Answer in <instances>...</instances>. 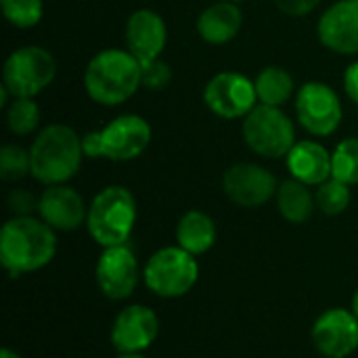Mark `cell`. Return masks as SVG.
I'll list each match as a JSON object with an SVG mask.
<instances>
[{"label": "cell", "mask_w": 358, "mask_h": 358, "mask_svg": "<svg viewBox=\"0 0 358 358\" xmlns=\"http://www.w3.org/2000/svg\"><path fill=\"white\" fill-rule=\"evenodd\" d=\"M197 256L189 254L180 245L157 250L145 264V285L159 298H180L189 294L199 279Z\"/></svg>", "instance_id": "obj_7"}, {"label": "cell", "mask_w": 358, "mask_h": 358, "mask_svg": "<svg viewBox=\"0 0 358 358\" xmlns=\"http://www.w3.org/2000/svg\"><path fill=\"white\" fill-rule=\"evenodd\" d=\"M350 185L338 180V178H329L323 185L317 187L315 199H317V208L325 214V216H340L342 212H346V208L350 206Z\"/></svg>", "instance_id": "obj_25"}, {"label": "cell", "mask_w": 358, "mask_h": 358, "mask_svg": "<svg viewBox=\"0 0 358 358\" xmlns=\"http://www.w3.org/2000/svg\"><path fill=\"white\" fill-rule=\"evenodd\" d=\"M313 344L325 358H346L358 348V319L352 310L329 308L313 325Z\"/></svg>", "instance_id": "obj_13"}, {"label": "cell", "mask_w": 358, "mask_h": 358, "mask_svg": "<svg viewBox=\"0 0 358 358\" xmlns=\"http://www.w3.org/2000/svg\"><path fill=\"white\" fill-rule=\"evenodd\" d=\"M344 90L348 94V99L358 105V61L350 63L344 71Z\"/></svg>", "instance_id": "obj_32"}, {"label": "cell", "mask_w": 358, "mask_h": 358, "mask_svg": "<svg viewBox=\"0 0 358 358\" xmlns=\"http://www.w3.org/2000/svg\"><path fill=\"white\" fill-rule=\"evenodd\" d=\"M57 76L55 57L38 44H27L15 48L2 67V86L10 92V96H27L34 99L42 90H46Z\"/></svg>", "instance_id": "obj_6"}, {"label": "cell", "mask_w": 358, "mask_h": 358, "mask_svg": "<svg viewBox=\"0 0 358 358\" xmlns=\"http://www.w3.org/2000/svg\"><path fill=\"white\" fill-rule=\"evenodd\" d=\"M275 4L289 17H306L321 4V0H275Z\"/></svg>", "instance_id": "obj_29"}, {"label": "cell", "mask_w": 358, "mask_h": 358, "mask_svg": "<svg viewBox=\"0 0 358 358\" xmlns=\"http://www.w3.org/2000/svg\"><path fill=\"white\" fill-rule=\"evenodd\" d=\"M57 254V235L42 218L13 216L0 231V262L13 275L44 268Z\"/></svg>", "instance_id": "obj_1"}, {"label": "cell", "mask_w": 358, "mask_h": 358, "mask_svg": "<svg viewBox=\"0 0 358 358\" xmlns=\"http://www.w3.org/2000/svg\"><path fill=\"white\" fill-rule=\"evenodd\" d=\"M124 38L126 50H130L141 63H147L162 57L168 42V27L159 13L151 8H138L128 17Z\"/></svg>", "instance_id": "obj_17"}, {"label": "cell", "mask_w": 358, "mask_h": 358, "mask_svg": "<svg viewBox=\"0 0 358 358\" xmlns=\"http://www.w3.org/2000/svg\"><path fill=\"white\" fill-rule=\"evenodd\" d=\"M94 277L99 289L113 302L126 300L134 294L138 285V262L134 252L124 245L103 248L96 260Z\"/></svg>", "instance_id": "obj_12"}, {"label": "cell", "mask_w": 358, "mask_h": 358, "mask_svg": "<svg viewBox=\"0 0 358 358\" xmlns=\"http://www.w3.org/2000/svg\"><path fill=\"white\" fill-rule=\"evenodd\" d=\"M285 166L292 178L308 187H319L331 178V153L313 138L298 141L287 153Z\"/></svg>", "instance_id": "obj_18"}, {"label": "cell", "mask_w": 358, "mask_h": 358, "mask_svg": "<svg viewBox=\"0 0 358 358\" xmlns=\"http://www.w3.org/2000/svg\"><path fill=\"white\" fill-rule=\"evenodd\" d=\"M0 358H21L17 352H13L10 348H4L2 352H0Z\"/></svg>", "instance_id": "obj_33"}, {"label": "cell", "mask_w": 358, "mask_h": 358, "mask_svg": "<svg viewBox=\"0 0 358 358\" xmlns=\"http://www.w3.org/2000/svg\"><path fill=\"white\" fill-rule=\"evenodd\" d=\"M176 243L193 256L210 252L216 243V224L201 210H191L176 224Z\"/></svg>", "instance_id": "obj_20"}, {"label": "cell", "mask_w": 358, "mask_h": 358, "mask_svg": "<svg viewBox=\"0 0 358 358\" xmlns=\"http://www.w3.org/2000/svg\"><path fill=\"white\" fill-rule=\"evenodd\" d=\"M243 141L260 157L281 159L287 157L296 141V126L281 107L256 105L243 117Z\"/></svg>", "instance_id": "obj_5"}, {"label": "cell", "mask_w": 358, "mask_h": 358, "mask_svg": "<svg viewBox=\"0 0 358 358\" xmlns=\"http://www.w3.org/2000/svg\"><path fill=\"white\" fill-rule=\"evenodd\" d=\"M254 86H256V94H258V103L271 105V107H283L296 90L294 76L281 65L264 67L256 76Z\"/></svg>", "instance_id": "obj_22"}, {"label": "cell", "mask_w": 358, "mask_h": 358, "mask_svg": "<svg viewBox=\"0 0 358 358\" xmlns=\"http://www.w3.org/2000/svg\"><path fill=\"white\" fill-rule=\"evenodd\" d=\"M84 88L96 105L117 107L143 88L141 61L130 50L105 48L88 61Z\"/></svg>", "instance_id": "obj_2"}, {"label": "cell", "mask_w": 358, "mask_h": 358, "mask_svg": "<svg viewBox=\"0 0 358 358\" xmlns=\"http://www.w3.org/2000/svg\"><path fill=\"white\" fill-rule=\"evenodd\" d=\"M352 313L357 315V319H358V292L355 294V298H352Z\"/></svg>", "instance_id": "obj_34"}, {"label": "cell", "mask_w": 358, "mask_h": 358, "mask_svg": "<svg viewBox=\"0 0 358 358\" xmlns=\"http://www.w3.org/2000/svg\"><path fill=\"white\" fill-rule=\"evenodd\" d=\"M241 23H243V13L239 4L216 0L214 4H210L199 13L195 27L203 42L220 46L231 42L239 34Z\"/></svg>", "instance_id": "obj_19"}, {"label": "cell", "mask_w": 358, "mask_h": 358, "mask_svg": "<svg viewBox=\"0 0 358 358\" xmlns=\"http://www.w3.org/2000/svg\"><path fill=\"white\" fill-rule=\"evenodd\" d=\"M82 159V136L67 124L42 128L29 147L31 176L46 187L67 185L78 174Z\"/></svg>", "instance_id": "obj_3"}, {"label": "cell", "mask_w": 358, "mask_h": 358, "mask_svg": "<svg viewBox=\"0 0 358 358\" xmlns=\"http://www.w3.org/2000/svg\"><path fill=\"white\" fill-rule=\"evenodd\" d=\"M172 82V69L166 61L153 59L147 63H141V84L147 90H164Z\"/></svg>", "instance_id": "obj_28"}, {"label": "cell", "mask_w": 358, "mask_h": 358, "mask_svg": "<svg viewBox=\"0 0 358 358\" xmlns=\"http://www.w3.org/2000/svg\"><path fill=\"white\" fill-rule=\"evenodd\" d=\"M203 103L222 120H243L258 105V94L248 76L237 71H220L206 84Z\"/></svg>", "instance_id": "obj_9"}, {"label": "cell", "mask_w": 358, "mask_h": 358, "mask_svg": "<svg viewBox=\"0 0 358 358\" xmlns=\"http://www.w3.org/2000/svg\"><path fill=\"white\" fill-rule=\"evenodd\" d=\"M157 334V315L149 306L132 304L115 317L111 327V344L120 355H141L155 342Z\"/></svg>", "instance_id": "obj_14"}, {"label": "cell", "mask_w": 358, "mask_h": 358, "mask_svg": "<svg viewBox=\"0 0 358 358\" xmlns=\"http://www.w3.org/2000/svg\"><path fill=\"white\" fill-rule=\"evenodd\" d=\"M6 126L17 136H29L40 126V107L34 99L15 96L6 109Z\"/></svg>", "instance_id": "obj_23"}, {"label": "cell", "mask_w": 358, "mask_h": 358, "mask_svg": "<svg viewBox=\"0 0 358 358\" xmlns=\"http://www.w3.org/2000/svg\"><path fill=\"white\" fill-rule=\"evenodd\" d=\"M136 222V199L120 185L105 187L88 206L86 229L101 248L124 245Z\"/></svg>", "instance_id": "obj_4"}, {"label": "cell", "mask_w": 358, "mask_h": 358, "mask_svg": "<svg viewBox=\"0 0 358 358\" xmlns=\"http://www.w3.org/2000/svg\"><path fill=\"white\" fill-rule=\"evenodd\" d=\"M82 149L84 157L101 159L103 157V143H101V130H90L82 136Z\"/></svg>", "instance_id": "obj_31"}, {"label": "cell", "mask_w": 358, "mask_h": 358, "mask_svg": "<svg viewBox=\"0 0 358 358\" xmlns=\"http://www.w3.org/2000/svg\"><path fill=\"white\" fill-rule=\"evenodd\" d=\"M331 176L346 182L358 185V136L340 141L331 153Z\"/></svg>", "instance_id": "obj_24"}, {"label": "cell", "mask_w": 358, "mask_h": 358, "mask_svg": "<svg viewBox=\"0 0 358 358\" xmlns=\"http://www.w3.org/2000/svg\"><path fill=\"white\" fill-rule=\"evenodd\" d=\"M40 218L55 231H78L88 218V206L82 195L67 185H50L38 199Z\"/></svg>", "instance_id": "obj_16"}, {"label": "cell", "mask_w": 358, "mask_h": 358, "mask_svg": "<svg viewBox=\"0 0 358 358\" xmlns=\"http://www.w3.org/2000/svg\"><path fill=\"white\" fill-rule=\"evenodd\" d=\"M298 124L317 138L331 136L344 117V107L338 92L325 82H306L296 92Z\"/></svg>", "instance_id": "obj_8"}, {"label": "cell", "mask_w": 358, "mask_h": 358, "mask_svg": "<svg viewBox=\"0 0 358 358\" xmlns=\"http://www.w3.org/2000/svg\"><path fill=\"white\" fill-rule=\"evenodd\" d=\"M4 19L19 29L34 27L42 21L44 2L42 0H0Z\"/></svg>", "instance_id": "obj_26"}, {"label": "cell", "mask_w": 358, "mask_h": 358, "mask_svg": "<svg viewBox=\"0 0 358 358\" xmlns=\"http://www.w3.org/2000/svg\"><path fill=\"white\" fill-rule=\"evenodd\" d=\"M325 48L338 55H358V0H338L317 23Z\"/></svg>", "instance_id": "obj_15"}, {"label": "cell", "mask_w": 358, "mask_h": 358, "mask_svg": "<svg viewBox=\"0 0 358 358\" xmlns=\"http://www.w3.org/2000/svg\"><path fill=\"white\" fill-rule=\"evenodd\" d=\"M279 182L275 174L252 162H241L231 166L222 176L224 195L241 208H260L277 195Z\"/></svg>", "instance_id": "obj_10"}, {"label": "cell", "mask_w": 358, "mask_h": 358, "mask_svg": "<svg viewBox=\"0 0 358 358\" xmlns=\"http://www.w3.org/2000/svg\"><path fill=\"white\" fill-rule=\"evenodd\" d=\"M120 358H147V357H143V355H122Z\"/></svg>", "instance_id": "obj_35"}, {"label": "cell", "mask_w": 358, "mask_h": 358, "mask_svg": "<svg viewBox=\"0 0 358 358\" xmlns=\"http://www.w3.org/2000/svg\"><path fill=\"white\" fill-rule=\"evenodd\" d=\"M27 174H31L29 149H23L21 145H4L0 149V176L4 180H21Z\"/></svg>", "instance_id": "obj_27"}, {"label": "cell", "mask_w": 358, "mask_h": 358, "mask_svg": "<svg viewBox=\"0 0 358 358\" xmlns=\"http://www.w3.org/2000/svg\"><path fill=\"white\" fill-rule=\"evenodd\" d=\"M8 208L10 212H15V216H29V212L36 208L38 210V201L23 189L10 191L8 195Z\"/></svg>", "instance_id": "obj_30"}, {"label": "cell", "mask_w": 358, "mask_h": 358, "mask_svg": "<svg viewBox=\"0 0 358 358\" xmlns=\"http://www.w3.org/2000/svg\"><path fill=\"white\" fill-rule=\"evenodd\" d=\"M275 199H277L279 214L292 224L306 222L315 214V208H317V199H315L310 187L296 178H287V180L279 182Z\"/></svg>", "instance_id": "obj_21"}, {"label": "cell", "mask_w": 358, "mask_h": 358, "mask_svg": "<svg viewBox=\"0 0 358 358\" xmlns=\"http://www.w3.org/2000/svg\"><path fill=\"white\" fill-rule=\"evenodd\" d=\"M151 124L136 115L124 113L113 117L105 128H101L103 159L109 162H130L147 151L151 145Z\"/></svg>", "instance_id": "obj_11"}, {"label": "cell", "mask_w": 358, "mask_h": 358, "mask_svg": "<svg viewBox=\"0 0 358 358\" xmlns=\"http://www.w3.org/2000/svg\"><path fill=\"white\" fill-rule=\"evenodd\" d=\"M224 2H235V4H239V2H243V0H224Z\"/></svg>", "instance_id": "obj_36"}]
</instances>
